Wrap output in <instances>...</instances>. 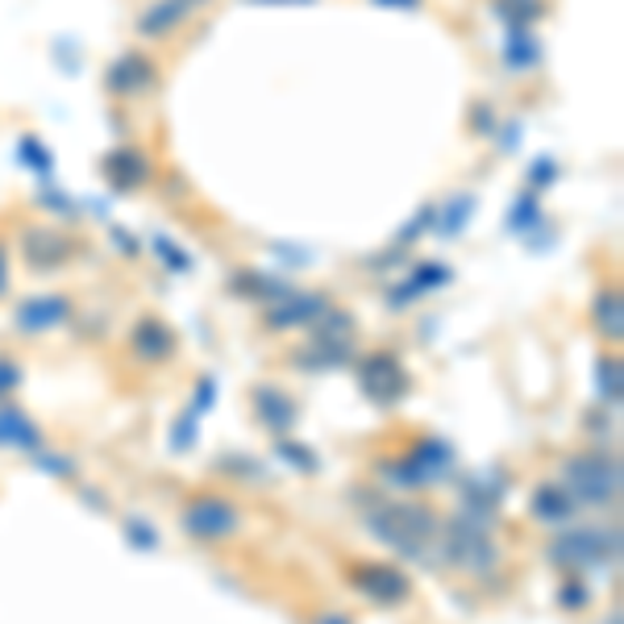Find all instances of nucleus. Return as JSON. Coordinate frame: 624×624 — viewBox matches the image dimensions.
Masks as SVG:
<instances>
[{
	"mask_svg": "<svg viewBox=\"0 0 624 624\" xmlns=\"http://www.w3.org/2000/svg\"><path fill=\"white\" fill-rule=\"evenodd\" d=\"M367 529L388 542L396 554L408 558H425L429 546H437V533H441V516L429 504H383L374 516H367Z\"/></svg>",
	"mask_w": 624,
	"mask_h": 624,
	"instance_id": "f257e3e1",
	"label": "nucleus"
},
{
	"mask_svg": "<svg viewBox=\"0 0 624 624\" xmlns=\"http://www.w3.org/2000/svg\"><path fill=\"white\" fill-rule=\"evenodd\" d=\"M578 504H592V508H616L621 499V458L612 450H578L562 462L558 479Z\"/></svg>",
	"mask_w": 624,
	"mask_h": 624,
	"instance_id": "f03ea898",
	"label": "nucleus"
},
{
	"mask_svg": "<svg viewBox=\"0 0 624 624\" xmlns=\"http://www.w3.org/2000/svg\"><path fill=\"white\" fill-rule=\"evenodd\" d=\"M246 525L242 504L230 499L225 491H196L184 499L179 508V529L196 542V546H221V542H234Z\"/></svg>",
	"mask_w": 624,
	"mask_h": 624,
	"instance_id": "7ed1b4c3",
	"label": "nucleus"
},
{
	"mask_svg": "<svg viewBox=\"0 0 624 624\" xmlns=\"http://www.w3.org/2000/svg\"><path fill=\"white\" fill-rule=\"evenodd\" d=\"M437 549H441V558L450 562V566L467 571V575H487V571H496L499 566V546L491 542L487 525L467 513L450 516V520L441 525V533H437Z\"/></svg>",
	"mask_w": 624,
	"mask_h": 624,
	"instance_id": "20e7f679",
	"label": "nucleus"
},
{
	"mask_svg": "<svg viewBox=\"0 0 624 624\" xmlns=\"http://www.w3.org/2000/svg\"><path fill=\"white\" fill-rule=\"evenodd\" d=\"M383 479L391 487H404V491H421V487L446 484V475L454 470V446L441 437H421L417 446H408V454L383 462Z\"/></svg>",
	"mask_w": 624,
	"mask_h": 624,
	"instance_id": "39448f33",
	"label": "nucleus"
},
{
	"mask_svg": "<svg viewBox=\"0 0 624 624\" xmlns=\"http://www.w3.org/2000/svg\"><path fill=\"white\" fill-rule=\"evenodd\" d=\"M621 533L616 529H571L546 546V558L566 575H587L595 566H616Z\"/></svg>",
	"mask_w": 624,
	"mask_h": 624,
	"instance_id": "423d86ee",
	"label": "nucleus"
},
{
	"mask_svg": "<svg viewBox=\"0 0 624 624\" xmlns=\"http://www.w3.org/2000/svg\"><path fill=\"white\" fill-rule=\"evenodd\" d=\"M345 583L359 595H367L371 604H379V608H396V604H404L408 595H412V578L404 571H396V566H388V562H345Z\"/></svg>",
	"mask_w": 624,
	"mask_h": 624,
	"instance_id": "0eeeda50",
	"label": "nucleus"
},
{
	"mask_svg": "<svg viewBox=\"0 0 624 624\" xmlns=\"http://www.w3.org/2000/svg\"><path fill=\"white\" fill-rule=\"evenodd\" d=\"M359 379H362V391H367L379 408L400 404L408 396V371L391 350H374L371 359H362Z\"/></svg>",
	"mask_w": 624,
	"mask_h": 624,
	"instance_id": "6e6552de",
	"label": "nucleus"
},
{
	"mask_svg": "<svg viewBox=\"0 0 624 624\" xmlns=\"http://www.w3.org/2000/svg\"><path fill=\"white\" fill-rule=\"evenodd\" d=\"M129 350H134V354H138L146 367H158V362L175 359V350H179V338L172 333V325H167V321H158V316H142L138 325H134Z\"/></svg>",
	"mask_w": 624,
	"mask_h": 624,
	"instance_id": "1a4fd4ad",
	"label": "nucleus"
},
{
	"mask_svg": "<svg viewBox=\"0 0 624 624\" xmlns=\"http://www.w3.org/2000/svg\"><path fill=\"white\" fill-rule=\"evenodd\" d=\"M250 408H254V417H259V425H266L275 437H283L292 425L300 421L296 412V400L287 396V391L271 388V383H263V388L250 391Z\"/></svg>",
	"mask_w": 624,
	"mask_h": 624,
	"instance_id": "9d476101",
	"label": "nucleus"
},
{
	"mask_svg": "<svg viewBox=\"0 0 624 624\" xmlns=\"http://www.w3.org/2000/svg\"><path fill=\"white\" fill-rule=\"evenodd\" d=\"M0 450H26V454L47 450V437L30 421V412L9 404V400H0Z\"/></svg>",
	"mask_w": 624,
	"mask_h": 624,
	"instance_id": "9b49d317",
	"label": "nucleus"
},
{
	"mask_svg": "<svg viewBox=\"0 0 624 624\" xmlns=\"http://www.w3.org/2000/svg\"><path fill=\"white\" fill-rule=\"evenodd\" d=\"M578 508H583V504H578L558 479H546V484L533 491V504H529L533 520H542V525H571L578 516Z\"/></svg>",
	"mask_w": 624,
	"mask_h": 624,
	"instance_id": "f8f14e48",
	"label": "nucleus"
},
{
	"mask_svg": "<svg viewBox=\"0 0 624 624\" xmlns=\"http://www.w3.org/2000/svg\"><path fill=\"white\" fill-rule=\"evenodd\" d=\"M67 316H71V300L67 296H33L17 309L13 325L21 333H47V329L62 325Z\"/></svg>",
	"mask_w": 624,
	"mask_h": 624,
	"instance_id": "ddd939ff",
	"label": "nucleus"
},
{
	"mask_svg": "<svg viewBox=\"0 0 624 624\" xmlns=\"http://www.w3.org/2000/svg\"><path fill=\"white\" fill-rule=\"evenodd\" d=\"M155 88V62L142 55H125L113 62L109 71V92L113 96H142Z\"/></svg>",
	"mask_w": 624,
	"mask_h": 624,
	"instance_id": "4468645a",
	"label": "nucleus"
},
{
	"mask_svg": "<svg viewBox=\"0 0 624 624\" xmlns=\"http://www.w3.org/2000/svg\"><path fill=\"white\" fill-rule=\"evenodd\" d=\"M21 242H26V259H30V266H42V271H50V266H59L71 259V246L59 242L50 230H26Z\"/></svg>",
	"mask_w": 624,
	"mask_h": 624,
	"instance_id": "2eb2a0df",
	"label": "nucleus"
},
{
	"mask_svg": "<svg viewBox=\"0 0 624 624\" xmlns=\"http://www.w3.org/2000/svg\"><path fill=\"white\" fill-rule=\"evenodd\" d=\"M592 321H595V333H599L604 342H612V345L621 342V287H616V283L595 296Z\"/></svg>",
	"mask_w": 624,
	"mask_h": 624,
	"instance_id": "dca6fc26",
	"label": "nucleus"
},
{
	"mask_svg": "<svg viewBox=\"0 0 624 624\" xmlns=\"http://www.w3.org/2000/svg\"><path fill=\"white\" fill-rule=\"evenodd\" d=\"M184 17H187L184 4H179V0H167V4H155L150 13H142L138 30H142V33H167L172 26H179Z\"/></svg>",
	"mask_w": 624,
	"mask_h": 624,
	"instance_id": "f3484780",
	"label": "nucleus"
},
{
	"mask_svg": "<svg viewBox=\"0 0 624 624\" xmlns=\"http://www.w3.org/2000/svg\"><path fill=\"white\" fill-rule=\"evenodd\" d=\"M599 396H604L612 408L621 404V359H616V354H604V359H599Z\"/></svg>",
	"mask_w": 624,
	"mask_h": 624,
	"instance_id": "a211bd4d",
	"label": "nucleus"
},
{
	"mask_svg": "<svg viewBox=\"0 0 624 624\" xmlns=\"http://www.w3.org/2000/svg\"><path fill=\"white\" fill-rule=\"evenodd\" d=\"M562 608H587V599H592V592H587V578L583 575H566L562 578Z\"/></svg>",
	"mask_w": 624,
	"mask_h": 624,
	"instance_id": "6ab92c4d",
	"label": "nucleus"
},
{
	"mask_svg": "<svg viewBox=\"0 0 624 624\" xmlns=\"http://www.w3.org/2000/svg\"><path fill=\"white\" fill-rule=\"evenodd\" d=\"M280 454L292 462V467H300V470H316V458H312L309 450H300L296 441H280Z\"/></svg>",
	"mask_w": 624,
	"mask_h": 624,
	"instance_id": "aec40b11",
	"label": "nucleus"
},
{
	"mask_svg": "<svg viewBox=\"0 0 624 624\" xmlns=\"http://www.w3.org/2000/svg\"><path fill=\"white\" fill-rule=\"evenodd\" d=\"M21 383V367L13 359H0V400H9V391H17Z\"/></svg>",
	"mask_w": 624,
	"mask_h": 624,
	"instance_id": "412c9836",
	"label": "nucleus"
},
{
	"mask_svg": "<svg viewBox=\"0 0 624 624\" xmlns=\"http://www.w3.org/2000/svg\"><path fill=\"white\" fill-rule=\"evenodd\" d=\"M599 624H624V621H621V608H612V616H608V621H599Z\"/></svg>",
	"mask_w": 624,
	"mask_h": 624,
	"instance_id": "4be33fe9",
	"label": "nucleus"
},
{
	"mask_svg": "<svg viewBox=\"0 0 624 624\" xmlns=\"http://www.w3.org/2000/svg\"><path fill=\"white\" fill-rule=\"evenodd\" d=\"M316 624H350V621H342V616H321Z\"/></svg>",
	"mask_w": 624,
	"mask_h": 624,
	"instance_id": "5701e85b",
	"label": "nucleus"
},
{
	"mask_svg": "<svg viewBox=\"0 0 624 624\" xmlns=\"http://www.w3.org/2000/svg\"><path fill=\"white\" fill-rule=\"evenodd\" d=\"M179 4H184V9H187V4H204V0H179Z\"/></svg>",
	"mask_w": 624,
	"mask_h": 624,
	"instance_id": "b1692460",
	"label": "nucleus"
}]
</instances>
